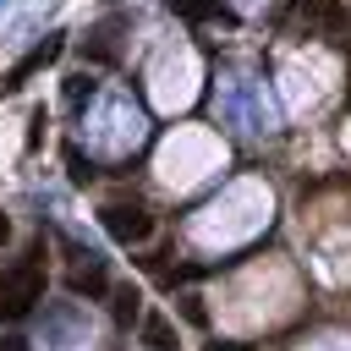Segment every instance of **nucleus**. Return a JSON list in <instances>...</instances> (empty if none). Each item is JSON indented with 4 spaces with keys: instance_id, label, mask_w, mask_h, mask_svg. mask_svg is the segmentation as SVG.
<instances>
[{
    "instance_id": "2eb2a0df",
    "label": "nucleus",
    "mask_w": 351,
    "mask_h": 351,
    "mask_svg": "<svg viewBox=\"0 0 351 351\" xmlns=\"http://www.w3.org/2000/svg\"><path fill=\"white\" fill-rule=\"evenodd\" d=\"M346 44H351V16H346Z\"/></svg>"
},
{
    "instance_id": "f257e3e1",
    "label": "nucleus",
    "mask_w": 351,
    "mask_h": 351,
    "mask_svg": "<svg viewBox=\"0 0 351 351\" xmlns=\"http://www.w3.org/2000/svg\"><path fill=\"white\" fill-rule=\"evenodd\" d=\"M38 296H44V274H38V263H16V269L0 274V318H5V324L27 318Z\"/></svg>"
},
{
    "instance_id": "0eeeda50",
    "label": "nucleus",
    "mask_w": 351,
    "mask_h": 351,
    "mask_svg": "<svg viewBox=\"0 0 351 351\" xmlns=\"http://www.w3.org/2000/svg\"><path fill=\"white\" fill-rule=\"evenodd\" d=\"M93 88H99V82H93L88 71H82V77H71V82H66V104H71V110H82V104L93 99Z\"/></svg>"
},
{
    "instance_id": "6e6552de",
    "label": "nucleus",
    "mask_w": 351,
    "mask_h": 351,
    "mask_svg": "<svg viewBox=\"0 0 351 351\" xmlns=\"http://www.w3.org/2000/svg\"><path fill=\"white\" fill-rule=\"evenodd\" d=\"M110 313H115L121 324H132V318H137V291H132V285H121V291L110 296Z\"/></svg>"
},
{
    "instance_id": "9b49d317",
    "label": "nucleus",
    "mask_w": 351,
    "mask_h": 351,
    "mask_svg": "<svg viewBox=\"0 0 351 351\" xmlns=\"http://www.w3.org/2000/svg\"><path fill=\"white\" fill-rule=\"evenodd\" d=\"M27 126H33V132H27V148H38V143H44V110H38Z\"/></svg>"
},
{
    "instance_id": "39448f33",
    "label": "nucleus",
    "mask_w": 351,
    "mask_h": 351,
    "mask_svg": "<svg viewBox=\"0 0 351 351\" xmlns=\"http://www.w3.org/2000/svg\"><path fill=\"white\" fill-rule=\"evenodd\" d=\"M165 5H170L176 16H186V22H214V16L230 22V11H225L219 0H165Z\"/></svg>"
},
{
    "instance_id": "1a4fd4ad",
    "label": "nucleus",
    "mask_w": 351,
    "mask_h": 351,
    "mask_svg": "<svg viewBox=\"0 0 351 351\" xmlns=\"http://www.w3.org/2000/svg\"><path fill=\"white\" fill-rule=\"evenodd\" d=\"M66 165H71V181H77V186H88V181H93V159H82L77 148H66Z\"/></svg>"
},
{
    "instance_id": "f8f14e48",
    "label": "nucleus",
    "mask_w": 351,
    "mask_h": 351,
    "mask_svg": "<svg viewBox=\"0 0 351 351\" xmlns=\"http://www.w3.org/2000/svg\"><path fill=\"white\" fill-rule=\"evenodd\" d=\"M208 351H252V346H241V340H214Z\"/></svg>"
},
{
    "instance_id": "20e7f679",
    "label": "nucleus",
    "mask_w": 351,
    "mask_h": 351,
    "mask_svg": "<svg viewBox=\"0 0 351 351\" xmlns=\"http://www.w3.org/2000/svg\"><path fill=\"white\" fill-rule=\"evenodd\" d=\"M77 296H104L110 291V274H104V263L93 258V263H82V269H71V280H66Z\"/></svg>"
},
{
    "instance_id": "7ed1b4c3",
    "label": "nucleus",
    "mask_w": 351,
    "mask_h": 351,
    "mask_svg": "<svg viewBox=\"0 0 351 351\" xmlns=\"http://www.w3.org/2000/svg\"><path fill=\"white\" fill-rule=\"evenodd\" d=\"M60 49H66V33H49V38H38V44H33V49H27V55H22V60H16L5 77H0V93H16V88H22L27 77H38V71H44V66H49Z\"/></svg>"
},
{
    "instance_id": "9d476101",
    "label": "nucleus",
    "mask_w": 351,
    "mask_h": 351,
    "mask_svg": "<svg viewBox=\"0 0 351 351\" xmlns=\"http://www.w3.org/2000/svg\"><path fill=\"white\" fill-rule=\"evenodd\" d=\"M181 318H186V324H197V329L208 324V313H203V302H197V296H181Z\"/></svg>"
},
{
    "instance_id": "f03ea898",
    "label": "nucleus",
    "mask_w": 351,
    "mask_h": 351,
    "mask_svg": "<svg viewBox=\"0 0 351 351\" xmlns=\"http://www.w3.org/2000/svg\"><path fill=\"white\" fill-rule=\"evenodd\" d=\"M104 230H110L121 247H137V241L154 236V214H148L143 203H110V208H104Z\"/></svg>"
},
{
    "instance_id": "423d86ee",
    "label": "nucleus",
    "mask_w": 351,
    "mask_h": 351,
    "mask_svg": "<svg viewBox=\"0 0 351 351\" xmlns=\"http://www.w3.org/2000/svg\"><path fill=\"white\" fill-rule=\"evenodd\" d=\"M143 346H148V351H176V324L159 318V313H148V318H143Z\"/></svg>"
},
{
    "instance_id": "4468645a",
    "label": "nucleus",
    "mask_w": 351,
    "mask_h": 351,
    "mask_svg": "<svg viewBox=\"0 0 351 351\" xmlns=\"http://www.w3.org/2000/svg\"><path fill=\"white\" fill-rule=\"evenodd\" d=\"M5 241H11V219L0 214V247H5Z\"/></svg>"
},
{
    "instance_id": "ddd939ff",
    "label": "nucleus",
    "mask_w": 351,
    "mask_h": 351,
    "mask_svg": "<svg viewBox=\"0 0 351 351\" xmlns=\"http://www.w3.org/2000/svg\"><path fill=\"white\" fill-rule=\"evenodd\" d=\"M0 351H27V340H16V335H5V340H0Z\"/></svg>"
}]
</instances>
